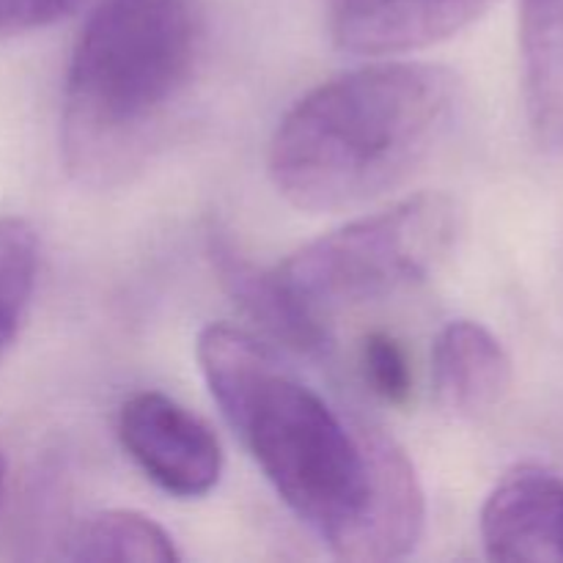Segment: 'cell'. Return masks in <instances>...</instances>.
<instances>
[{"instance_id": "cell-1", "label": "cell", "mask_w": 563, "mask_h": 563, "mask_svg": "<svg viewBox=\"0 0 563 563\" xmlns=\"http://www.w3.org/2000/svg\"><path fill=\"white\" fill-rule=\"evenodd\" d=\"M209 394L275 493L341 559L372 500L383 429L333 410L245 330L196 344Z\"/></svg>"}, {"instance_id": "cell-2", "label": "cell", "mask_w": 563, "mask_h": 563, "mask_svg": "<svg viewBox=\"0 0 563 563\" xmlns=\"http://www.w3.org/2000/svg\"><path fill=\"white\" fill-rule=\"evenodd\" d=\"M456 102V75L438 64L388 60L346 71L280 119L269 143V179L306 212L363 207L432 157Z\"/></svg>"}, {"instance_id": "cell-3", "label": "cell", "mask_w": 563, "mask_h": 563, "mask_svg": "<svg viewBox=\"0 0 563 563\" xmlns=\"http://www.w3.org/2000/svg\"><path fill=\"white\" fill-rule=\"evenodd\" d=\"M201 25L190 0H102L71 53L60 110L66 170L113 185L141 168L185 97Z\"/></svg>"}, {"instance_id": "cell-4", "label": "cell", "mask_w": 563, "mask_h": 563, "mask_svg": "<svg viewBox=\"0 0 563 563\" xmlns=\"http://www.w3.org/2000/svg\"><path fill=\"white\" fill-rule=\"evenodd\" d=\"M460 209L443 192H418L319 236L275 275L317 324L427 280L456 242Z\"/></svg>"}, {"instance_id": "cell-5", "label": "cell", "mask_w": 563, "mask_h": 563, "mask_svg": "<svg viewBox=\"0 0 563 563\" xmlns=\"http://www.w3.org/2000/svg\"><path fill=\"white\" fill-rule=\"evenodd\" d=\"M119 440L130 460L176 498H203L223 473V449L212 429L157 390L130 396L119 410Z\"/></svg>"}, {"instance_id": "cell-6", "label": "cell", "mask_w": 563, "mask_h": 563, "mask_svg": "<svg viewBox=\"0 0 563 563\" xmlns=\"http://www.w3.org/2000/svg\"><path fill=\"white\" fill-rule=\"evenodd\" d=\"M493 0H333V42L352 55H401L454 36Z\"/></svg>"}, {"instance_id": "cell-7", "label": "cell", "mask_w": 563, "mask_h": 563, "mask_svg": "<svg viewBox=\"0 0 563 563\" xmlns=\"http://www.w3.org/2000/svg\"><path fill=\"white\" fill-rule=\"evenodd\" d=\"M482 542L493 561L563 563V482L542 467L506 473L482 509Z\"/></svg>"}, {"instance_id": "cell-8", "label": "cell", "mask_w": 563, "mask_h": 563, "mask_svg": "<svg viewBox=\"0 0 563 563\" xmlns=\"http://www.w3.org/2000/svg\"><path fill=\"white\" fill-rule=\"evenodd\" d=\"M432 379L445 410L476 418L504 401L511 385V361L484 324L456 319L434 341Z\"/></svg>"}, {"instance_id": "cell-9", "label": "cell", "mask_w": 563, "mask_h": 563, "mask_svg": "<svg viewBox=\"0 0 563 563\" xmlns=\"http://www.w3.org/2000/svg\"><path fill=\"white\" fill-rule=\"evenodd\" d=\"M209 258L218 273V280L229 291L231 300L253 319L262 324L273 339L284 341L289 350L311 352L324 350L328 344V328L313 322L300 306L284 289L275 269H262L242 256L229 236L220 231L209 234Z\"/></svg>"}, {"instance_id": "cell-10", "label": "cell", "mask_w": 563, "mask_h": 563, "mask_svg": "<svg viewBox=\"0 0 563 563\" xmlns=\"http://www.w3.org/2000/svg\"><path fill=\"white\" fill-rule=\"evenodd\" d=\"M526 108L544 146L563 143V0H520Z\"/></svg>"}, {"instance_id": "cell-11", "label": "cell", "mask_w": 563, "mask_h": 563, "mask_svg": "<svg viewBox=\"0 0 563 563\" xmlns=\"http://www.w3.org/2000/svg\"><path fill=\"white\" fill-rule=\"evenodd\" d=\"M64 559L77 563H174V539L163 526L137 511H99L86 517L66 539Z\"/></svg>"}, {"instance_id": "cell-12", "label": "cell", "mask_w": 563, "mask_h": 563, "mask_svg": "<svg viewBox=\"0 0 563 563\" xmlns=\"http://www.w3.org/2000/svg\"><path fill=\"white\" fill-rule=\"evenodd\" d=\"M38 273V236L20 218L0 220V363L22 328Z\"/></svg>"}, {"instance_id": "cell-13", "label": "cell", "mask_w": 563, "mask_h": 563, "mask_svg": "<svg viewBox=\"0 0 563 563\" xmlns=\"http://www.w3.org/2000/svg\"><path fill=\"white\" fill-rule=\"evenodd\" d=\"M363 377L388 405H405L412 394V372L407 352L394 335L368 333L361 346Z\"/></svg>"}, {"instance_id": "cell-14", "label": "cell", "mask_w": 563, "mask_h": 563, "mask_svg": "<svg viewBox=\"0 0 563 563\" xmlns=\"http://www.w3.org/2000/svg\"><path fill=\"white\" fill-rule=\"evenodd\" d=\"M80 0H0V38L22 36L64 20Z\"/></svg>"}, {"instance_id": "cell-15", "label": "cell", "mask_w": 563, "mask_h": 563, "mask_svg": "<svg viewBox=\"0 0 563 563\" xmlns=\"http://www.w3.org/2000/svg\"><path fill=\"white\" fill-rule=\"evenodd\" d=\"M3 484H5V465H3V456H0V498H3Z\"/></svg>"}]
</instances>
